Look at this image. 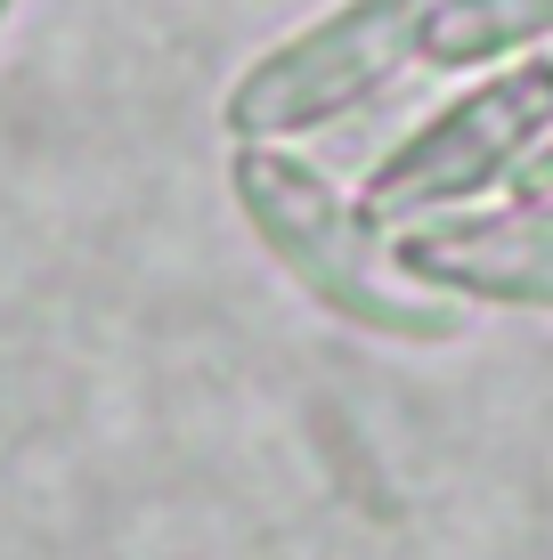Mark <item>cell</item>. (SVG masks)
<instances>
[{
	"mask_svg": "<svg viewBox=\"0 0 553 560\" xmlns=\"http://www.w3.org/2000/svg\"><path fill=\"white\" fill-rule=\"evenodd\" d=\"M228 187H237V211L261 236V253L326 308V317L358 325V334H383V341H456L464 334L456 293L415 284L407 268L375 244L367 203L342 196L318 163H301V154H285L269 139H244L237 163H228Z\"/></svg>",
	"mask_w": 553,
	"mask_h": 560,
	"instance_id": "cell-1",
	"label": "cell"
},
{
	"mask_svg": "<svg viewBox=\"0 0 553 560\" xmlns=\"http://www.w3.org/2000/svg\"><path fill=\"white\" fill-rule=\"evenodd\" d=\"M424 9L431 0H334L318 25L285 33L261 49L228 90V130L237 139H301L326 130L367 98H383L407 57H424Z\"/></svg>",
	"mask_w": 553,
	"mask_h": 560,
	"instance_id": "cell-2",
	"label": "cell"
},
{
	"mask_svg": "<svg viewBox=\"0 0 553 560\" xmlns=\"http://www.w3.org/2000/svg\"><path fill=\"white\" fill-rule=\"evenodd\" d=\"M553 139V57H521L512 73H488L464 98H448L431 122H415L383 163L367 171V220L407 228L424 211H448L481 187L512 179Z\"/></svg>",
	"mask_w": 553,
	"mask_h": 560,
	"instance_id": "cell-3",
	"label": "cell"
},
{
	"mask_svg": "<svg viewBox=\"0 0 553 560\" xmlns=\"http://www.w3.org/2000/svg\"><path fill=\"white\" fill-rule=\"evenodd\" d=\"M391 260L415 284L456 301H497V308H538L553 317V203L512 211H440V220H407L391 236Z\"/></svg>",
	"mask_w": 553,
	"mask_h": 560,
	"instance_id": "cell-4",
	"label": "cell"
},
{
	"mask_svg": "<svg viewBox=\"0 0 553 560\" xmlns=\"http://www.w3.org/2000/svg\"><path fill=\"white\" fill-rule=\"evenodd\" d=\"M553 42V0H431L424 9V66L472 73L512 49Z\"/></svg>",
	"mask_w": 553,
	"mask_h": 560,
	"instance_id": "cell-5",
	"label": "cell"
},
{
	"mask_svg": "<svg viewBox=\"0 0 553 560\" xmlns=\"http://www.w3.org/2000/svg\"><path fill=\"white\" fill-rule=\"evenodd\" d=\"M512 196H521V203H553V139L512 171Z\"/></svg>",
	"mask_w": 553,
	"mask_h": 560,
	"instance_id": "cell-6",
	"label": "cell"
}]
</instances>
